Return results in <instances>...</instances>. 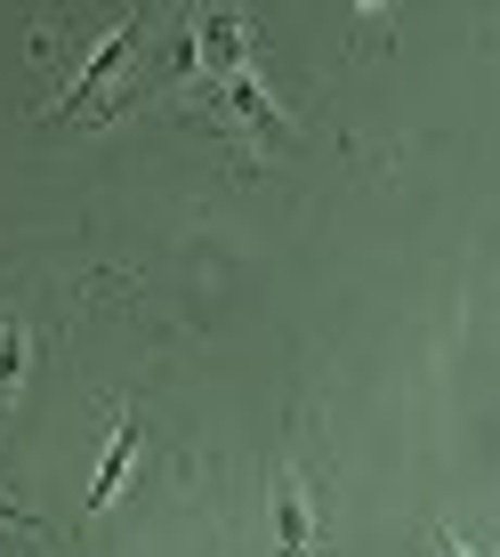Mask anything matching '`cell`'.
Returning <instances> with one entry per match:
<instances>
[{
  "instance_id": "6da1fadb",
  "label": "cell",
  "mask_w": 500,
  "mask_h": 557,
  "mask_svg": "<svg viewBox=\"0 0 500 557\" xmlns=\"http://www.w3.org/2000/svg\"><path fill=\"white\" fill-rule=\"evenodd\" d=\"M129 460H138V412L113 420V445H105V460H98V476H89V509H113V502H122Z\"/></svg>"
},
{
  "instance_id": "7a4b0ae2",
  "label": "cell",
  "mask_w": 500,
  "mask_h": 557,
  "mask_svg": "<svg viewBox=\"0 0 500 557\" xmlns=\"http://www.w3.org/2000/svg\"><path fill=\"white\" fill-rule=\"evenodd\" d=\"M129 41H138V16H129V25H113V41H105V49H89V65H82V82L65 89V106H57V122H65V113H82V98H89V89L105 82L113 65H122V57H129Z\"/></svg>"
},
{
  "instance_id": "3957f363",
  "label": "cell",
  "mask_w": 500,
  "mask_h": 557,
  "mask_svg": "<svg viewBox=\"0 0 500 557\" xmlns=\"http://www.w3.org/2000/svg\"><path fill=\"white\" fill-rule=\"evenodd\" d=\"M275 509H283V549H307V502H299V485H283Z\"/></svg>"
},
{
  "instance_id": "277c9868",
  "label": "cell",
  "mask_w": 500,
  "mask_h": 557,
  "mask_svg": "<svg viewBox=\"0 0 500 557\" xmlns=\"http://www.w3.org/2000/svg\"><path fill=\"white\" fill-rule=\"evenodd\" d=\"M0 525H9V533H33V509H16V502H0Z\"/></svg>"
},
{
  "instance_id": "5b68a950",
  "label": "cell",
  "mask_w": 500,
  "mask_h": 557,
  "mask_svg": "<svg viewBox=\"0 0 500 557\" xmlns=\"http://www.w3.org/2000/svg\"><path fill=\"white\" fill-rule=\"evenodd\" d=\"M436 542H445V557H468V549H460V542H452V533H436Z\"/></svg>"
}]
</instances>
